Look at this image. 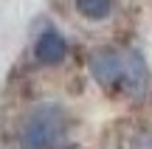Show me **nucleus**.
Returning <instances> with one entry per match:
<instances>
[{
    "label": "nucleus",
    "mask_w": 152,
    "mask_h": 149,
    "mask_svg": "<svg viewBox=\"0 0 152 149\" xmlns=\"http://www.w3.org/2000/svg\"><path fill=\"white\" fill-rule=\"evenodd\" d=\"M71 132V116L56 101L37 104L20 124L17 146L20 149H54Z\"/></svg>",
    "instance_id": "obj_1"
},
{
    "label": "nucleus",
    "mask_w": 152,
    "mask_h": 149,
    "mask_svg": "<svg viewBox=\"0 0 152 149\" xmlns=\"http://www.w3.org/2000/svg\"><path fill=\"white\" fill-rule=\"evenodd\" d=\"M87 71H90L93 82L99 87H121V73H124V56L115 54L110 48H102L87 59Z\"/></svg>",
    "instance_id": "obj_2"
},
{
    "label": "nucleus",
    "mask_w": 152,
    "mask_h": 149,
    "mask_svg": "<svg viewBox=\"0 0 152 149\" xmlns=\"http://www.w3.org/2000/svg\"><path fill=\"white\" fill-rule=\"evenodd\" d=\"M149 87V68L147 59L138 48L127 51L124 56V73H121V90H124L130 99H141Z\"/></svg>",
    "instance_id": "obj_3"
},
{
    "label": "nucleus",
    "mask_w": 152,
    "mask_h": 149,
    "mask_svg": "<svg viewBox=\"0 0 152 149\" xmlns=\"http://www.w3.org/2000/svg\"><path fill=\"white\" fill-rule=\"evenodd\" d=\"M65 56H68V39L62 37L56 28H45V31L34 39V59H37L39 65H45V68L59 65Z\"/></svg>",
    "instance_id": "obj_4"
},
{
    "label": "nucleus",
    "mask_w": 152,
    "mask_h": 149,
    "mask_svg": "<svg viewBox=\"0 0 152 149\" xmlns=\"http://www.w3.org/2000/svg\"><path fill=\"white\" fill-rule=\"evenodd\" d=\"M115 9V0H76V11H79L85 20H107Z\"/></svg>",
    "instance_id": "obj_5"
}]
</instances>
